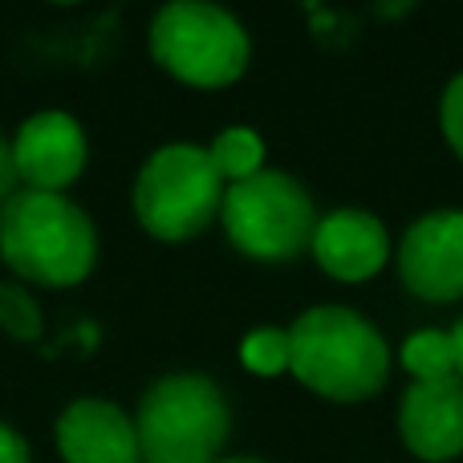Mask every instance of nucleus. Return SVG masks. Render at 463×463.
Returning <instances> with one entry per match:
<instances>
[{
  "label": "nucleus",
  "mask_w": 463,
  "mask_h": 463,
  "mask_svg": "<svg viewBox=\"0 0 463 463\" xmlns=\"http://www.w3.org/2000/svg\"><path fill=\"white\" fill-rule=\"evenodd\" d=\"M228 431V399L208 374L155 378L135 415L143 463H216Z\"/></svg>",
  "instance_id": "7ed1b4c3"
},
{
  "label": "nucleus",
  "mask_w": 463,
  "mask_h": 463,
  "mask_svg": "<svg viewBox=\"0 0 463 463\" xmlns=\"http://www.w3.org/2000/svg\"><path fill=\"white\" fill-rule=\"evenodd\" d=\"M288 370L317 399L366 402L391 378V345L358 309L317 305L288 326Z\"/></svg>",
  "instance_id": "f257e3e1"
},
{
  "label": "nucleus",
  "mask_w": 463,
  "mask_h": 463,
  "mask_svg": "<svg viewBox=\"0 0 463 463\" xmlns=\"http://www.w3.org/2000/svg\"><path fill=\"white\" fill-rule=\"evenodd\" d=\"M216 463H264V459H256V456H228V459H216Z\"/></svg>",
  "instance_id": "aec40b11"
},
{
  "label": "nucleus",
  "mask_w": 463,
  "mask_h": 463,
  "mask_svg": "<svg viewBox=\"0 0 463 463\" xmlns=\"http://www.w3.org/2000/svg\"><path fill=\"white\" fill-rule=\"evenodd\" d=\"M151 57L184 86L220 90L244 78L252 45L228 8L208 0H171L151 21Z\"/></svg>",
  "instance_id": "39448f33"
},
{
  "label": "nucleus",
  "mask_w": 463,
  "mask_h": 463,
  "mask_svg": "<svg viewBox=\"0 0 463 463\" xmlns=\"http://www.w3.org/2000/svg\"><path fill=\"white\" fill-rule=\"evenodd\" d=\"M399 277L419 301L448 305L463 297V208H439L402 232Z\"/></svg>",
  "instance_id": "0eeeda50"
},
{
  "label": "nucleus",
  "mask_w": 463,
  "mask_h": 463,
  "mask_svg": "<svg viewBox=\"0 0 463 463\" xmlns=\"http://www.w3.org/2000/svg\"><path fill=\"white\" fill-rule=\"evenodd\" d=\"M220 224L236 252L280 264L313 244L317 212H313V195L293 175L264 167L260 175L224 187Z\"/></svg>",
  "instance_id": "423d86ee"
},
{
  "label": "nucleus",
  "mask_w": 463,
  "mask_h": 463,
  "mask_svg": "<svg viewBox=\"0 0 463 463\" xmlns=\"http://www.w3.org/2000/svg\"><path fill=\"white\" fill-rule=\"evenodd\" d=\"M224 184H244V179L264 171V138L252 127H224L208 146Z\"/></svg>",
  "instance_id": "f8f14e48"
},
{
  "label": "nucleus",
  "mask_w": 463,
  "mask_h": 463,
  "mask_svg": "<svg viewBox=\"0 0 463 463\" xmlns=\"http://www.w3.org/2000/svg\"><path fill=\"white\" fill-rule=\"evenodd\" d=\"M41 326H45V313H41L37 297L24 285H13V280H0V329L16 342H37Z\"/></svg>",
  "instance_id": "4468645a"
},
{
  "label": "nucleus",
  "mask_w": 463,
  "mask_h": 463,
  "mask_svg": "<svg viewBox=\"0 0 463 463\" xmlns=\"http://www.w3.org/2000/svg\"><path fill=\"white\" fill-rule=\"evenodd\" d=\"M399 435L423 463H451L463 456V383H411L399 402Z\"/></svg>",
  "instance_id": "1a4fd4ad"
},
{
  "label": "nucleus",
  "mask_w": 463,
  "mask_h": 463,
  "mask_svg": "<svg viewBox=\"0 0 463 463\" xmlns=\"http://www.w3.org/2000/svg\"><path fill=\"white\" fill-rule=\"evenodd\" d=\"M16 167H13V146L0 138V208H5V200H13L16 195Z\"/></svg>",
  "instance_id": "a211bd4d"
},
{
  "label": "nucleus",
  "mask_w": 463,
  "mask_h": 463,
  "mask_svg": "<svg viewBox=\"0 0 463 463\" xmlns=\"http://www.w3.org/2000/svg\"><path fill=\"white\" fill-rule=\"evenodd\" d=\"M451 345H456V378L463 383V317L456 321V329H451Z\"/></svg>",
  "instance_id": "6ab92c4d"
},
{
  "label": "nucleus",
  "mask_w": 463,
  "mask_h": 463,
  "mask_svg": "<svg viewBox=\"0 0 463 463\" xmlns=\"http://www.w3.org/2000/svg\"><path fill=\"white\" fill-rule=\"evenodd\" d=\"M439 127H443V138H448V146L459 155V163H463V73H456V78L448 81V90H443Z\"/></svg>",
  "instance_id": "dca6fc26"
},
{
  "label": "nucleus",
  "mask_w": 463,
  "mask_h": 463,
  "mask_svg": "<svg viewBox=\"0 0 463 463\" xmlns=\"http://www.w3.org/2000/svg\"><path fill=\"white\" fill-rule=\"evenodd\" d=\"M61 463H143L135 419L106 399H78L57 415Z\"/></svg>",
  "instance_id": "9b49d317"
},
{
  "label": "nucleus",
  "mask_w": 463,
  "mask_h": 463,
  "mask_svg": "<svg viewBox=\"0 0 463 463\" xmlns=\"http://www.w3.org/2000/svg\"><path fill=\"white\" fill-rule=\"evenodd\" d=\"M0 260L29 285L70 288L94 272L98 232L70 195L21 187L0 208Z\"/></svg>",
  "instance_id": "f03ea898"
},
{
  "label": "nucleus",
  "mask_w": 463,
  "mask_h": 463,
  "mask_svg": "<svg viewBox=\"0 0 463 463\" xmlns=\"http://www.w3.org/2000/svg\"><path fill=\"white\" fill-rule=\"evenodd\" d=\"M224 187L228 184L220 179L208 146L167 143L143 163L130 203L146 236L163 244H184L220 216Z\"/></svg>",
  "instance_id": "20e7f679"
},
{
  "label": "nucleus",
  "mask_w": 463,
  "mask_h": 463,
  "mask_svg": "<svg viewBox=\"0 0 463 463\" xmlns=\"http://www.w3.org/2000/svg\"><path fill=\"white\" fill-rule=\"evenodd\" d=\"M13 167L16 179L33 192H57L61 195L78 175L86 171V135L81 122L65 110H41L21 122L13 143Z\"/></svg>",
  "instance_id": "6e6552de"
},
{
  "label": "nucleus",
  "mask_w": 463,
  "mask_h": 463,
  "mask_svg": "<svg viewBox=\"0 0 463 463\" xmlns=\"http://www.w3.org/2000/svg\"><path fill=\"white\" fill-rule=\"evenodd\" d=\"M240 362L252 374H285L288 370V329H252L240 342Z\"/></svg>",
  "instance_id": "2eb2a0df"
},
{
  "label": "nucleus",
  "mask_w": 463,
  "mask_h": 463,
  "mask_svg": "<svg viewBox=\"0 0 463 463\" xmlns=\"http://www.w3.org/2000/svg\"><path fill=\"white\" fill-rule=\"evenodd\" d=\"M0 463H33L24 435H21V431H13L8 423H0Z\"/></svg>",
  "instance_id": "f3484780"
},
{
  "label": "nucleus",
  "mask_w": 463,
  "mask_h": 463,
  "mask_svg": "<svg viewBox=\"0 0 463 463\" xmlns=\"http://www.w3.org/2000/svg\"><path fill=\"white\" fill-rule=\"evenodd\" d=\"M309 248L321 272H329L334 280H345V285H358V280H370L386 269V260H391V232L370 212L342 208V212H329L326 220H317Z\"/></svg>",
  "instance_id": "9d476101"
},
{
  "label": "nucleus",
  "mask_w": 463,
  "mask_h": 463,
  "mask_svg": "<svg viewBox=\"0 0 463 463\" xmlns=\"http://www.w3.org/2000/svg\"><path fill=\"white\" fill-rule=\"evenodd\" d=\"M399 358L415 383L456 378V345H451V334H443V329H419V334H411L402 342Z\"/></svg>",
  "instance_id": "ddd939ff"
}]
</instances>
